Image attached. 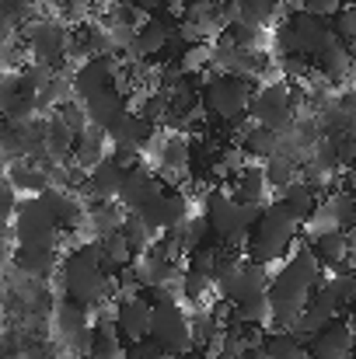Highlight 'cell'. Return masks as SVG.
Listing matches in <instances>:
<instances>
[{
  "label": "cell",
  "instance_id": "obj_22",
  "mask_svg": "<svg viewBox=\"0 0 356 359\" xmlns=\"http://www.w3.org/2000/svg\"><path fill=\"white\" fill-rule=\"evenodd\" d=\"M235 182L228 185L231 199L241 203V206H265V196H269V185H265V175H262V164H251L244 161L231 175Z\"/></svg>",
  "mask_w": 356,
  "mask_h": 359
},
{
  "label": "cell",
  "instance_id": "obj_46",
  "mask_svg": "<svg viewBox=\"0 0 356 359\" xmlns=\"http://www.w3.org/2000/svg\"><path fill=\"white\" fill-rule=\"evenodd\" d=\"M133 4H136L140 11H147V14H154V11H161V4H164V0H133Z\"/></svg>",
  "mask_w": 356,
  "mask_h": 359
},
{
  "label": "cell",
  "instance_id": "obj_25",
  "mask_svg": "<svg viewBox=\"0 0 356 359\" xmlns=\"http://www.w3.org/2000/svg\"><path fill=\"white\" fill-rule=\"evenodd\" d=\"M318 199H322V196H318V192H315L304 178H297V182H290V185L279 192V199H276V203H279V206H283V210H286V213H290L301 227H304V224H308V217L315 213Z\"/></svg>",
  "mask_w": 356,
  "mask_h": 359
},
{
  "label": "cell",
  "instance_id": "obj_17",
  "mask_svg": "<svg viewBox=\"0 0 356 359\" xmlns=\"http://www.w3.org/2000/svg\"><path fill=\"white\" fill-rule=\"evenodd\" d=\"M112 325H116L119 339L126 346L133 342H143L147 339V325H150V304L140 297V293H129V297H116L112 304Z\"/></svg>",
  "mask_w": 356,
  "mask_h": 359
},
{
  "label": "cell",
  "instance_id": "obj_44",
  "mask_svg": "<svg viewBox=\"0 0 356 359\" xmlns=\"http://www.w3.org/2000/svg\"><path fill=\"white\" fill-rule=\"evenodd\" d=\"M343 4H346V0H301V11H304V14H315V18H325V21H329V18H332V14H336Z\"/></svg>",
  "mask_w": 356,
  "mask_h": 359
},
{
  "label": "cell",
  "instance_id": "obj_28",
  "mask_svg": "<svg viewBox=\"0 0 356 359\" xmlns=\"http://www.w3.org/2000/svg\"><path fill=\"white\" fill-rule=\"evenodd\" d=\"M122 353H126V342L119 339L112 318H102L98 325H91V342L84 359H122Z\"/></svg>",
  "mask_w": 356,
  "mask_h": 359
},
{
  "label": "cell",
  "instance_id": "obj_11",
  "mask_svg": "<svg viewBox=\"0 0 356 359\" xmlns=\"http://www.w3.org/2000/svg\"><path fill=\"white\" fill-rule=\"evenodd\" d=\"M265 290H269V269H262L248 258H237L235 269L224 272L213 283V293H220V300L228 307H241L248 300H258V297H265Z\"/></svg>",
  "mask_w": 356,
  "mask_h": 359
},
{
  "label": "cell",
  "instance_id": "obj_24",
  "mask_svg": "<svg viewBox=\"0 0 356 359\" xmlns=\"http://www.w3.org/2000/svg\"><path fill=\"white\" fill-rule=\"evenodd\" d=\"M21 276H32V279H42V276H49L56 265H60V251H53V248H11V258H7Z\"/></svg>",
  "mask_w": 356,
  "mask_h": 359
},
{
  "label": "cell",
  "instance_id": "obj_48",
  "mask_svg": "<svg viewBox=\"0 0 356 359\" xmlns=\"http://www.w3.org/2000/svg\"><path fill=\"white\" fill-rule=\"evenodd\" d=\"M171 359H206V356H199L196 349H189V353H182V356H171Z\"/></svg>",
  "mask_w": 356,
  "mask_h": 359
},
{
  "label": "cell",
  "instance_id": "obj_43",
  "mask_svg": "<svg viewBox=\"0 0 356 359\" xmlns=\"http://www.w3.org/2000/svg\"><path fill=\"white\" fill-rule=\"evenodd\" d=\"M14 210H18V192H14V189H7V185L0 182V234L11 227Z\"/></svg>",
  "mask_w": 356,
  "mask_h": 359
},
{
  "label": "cell",
  "instance_id": "obj_9",
  "mask_svg": "<svg viewBox=\"0 0 356 359\" xmlns=\"http://www.w3.org/2000/svg\"><path fill=\"white\" fill-rule=\"evenodd\" d=\"M147 339L164 353V356H182L192 349L189 339V314L182 304H157L150 307V325H147Z\"/></svg>",
  "mask_w": 356,
  "mask_h": 359
},
{
  "label": "cell",
  "instance_id": "obj_14",
  "mask_svg": "<svg viewBox=\"0 0 356 359\" xmlns=\"http://www.w3.org/2000/svg\"><path fill=\"white\" fill-rule=\"evenodd\" d=\"M136 217L143 220V227H147L154 238H157V234H168L171 227H178V224L189 217V196H185L178 185H164V192L154 196Z\"/></svg>",
  "mask_w": 356,
  "mask_h": 359
},
{
  "label": "cell",
  "instance_id": "obj_1",
  "mask_svg": "<svg viewBox=\"0 0 356 359\" xmlns=\"http://www.w3.org/2000/svg\"><path fill=\"white\" fill-rule=\"evenodd\" d=\"M325 272L322 265L315 262L308 241L297 238V244L290 248V255L276 265V272H269V290H265V300H269V328L276 332H286L301 307L308 304V297L322 286Z\"/></svg>",
  "mask_w": 356,
  "mask_h": 359
},
{
  "label": "cell",
  "instance_id": "obj_35",
  "mask_svg": "<svg viewBox=\"0 0 356 359\" xmlns=\"http://www.w3.org/2000/svg\"><path fill=\"white\" fill-rule=\"evenodd\" d=\"M262 175H265L269 192H272V189H276V192H283L290 182H297V178H301L297 161H294V157H286V154H272V157L262 164Z\"/></svg>",
  "mask_w": 356,
  "mask_h": 359
},
{
  "label": "cell",
  "instance_id": "obj_5",
  "mask_svg": "<svg viewBox=\"0 0 356 359\" xmlns=\"http://www.w3.org/2000/svg\"><path fill=\"white\" fill-rule=\"evenodd\" d=\"M329 39H332L329 21H325V18H315V14H304L301 7L286 11L283 21L276 25V35H272L279 56H297V60H304V63H311L315 53H318Z\"/></svg>",
  "mask_w": 356,
  "mask_h": 359
},
{
  "label": "cell",
  "instance_id": "obj_8",
  "mask_svg": "<svg viewBox=\"0 0 356 359\" xmlns=\"http://www.w3.org/2000/svg\"><path fill=\"white\" fill-rule=\"evenodd\" d=\"M7 231L14 234L18 248H53V251H60V238H63L56 231V224L49 220V213L39 206L35 196L18 199V210H14Z\"/></svg>",
  "mask_w": 356,
  "mask_h": 359
},
{
  "label": "cell",
  "instance_id": "obj_20",
  "mask_svg": "<svg viewBox=\"0 0 356 359\" xmlns=\"http://www.w3.org/2000/svg\"><path fill=\"white\" fill-rule=\"evenodd\" d=\"M39 206L49 213V220L56 224V231H70L77 224H84V203L77 199V192H67V189H56V185H46L39 196Z\"/></svg>",
  "mask_w": 356,
  "mask_h": 359
},
{
  "label": "cell",
  "instance_id": "obj_13",
  "mask_svg": "<svg viewBox=\"0 0 356 359\" xmlns=\"http://www.w3.org/2000/svg\"><path fill=\"white\" fill-rule=\"evenodd\" d=\"M70 88L74 98L84 102L105 88H122V60L119 56H105V60H84L70 70Z\"/></svg>",
  "mask_w": 356,
  "mask_h": 359
},
{
  "label": "cell",
  "instance_id": "obj_29",
  "mask_svg": "<svg viewBox=\"0 0 356 359\" xmlns=\"http://www.w3.org/2000/svg\"><path fill=\"white\" fill-rule=\"evenodd\" d=\"M74 133L56 119V116H46L42 119V150L49 161H70V150H74Z\"/></svg>",
  "mask_w": 356,
  "mask_h": 359
},
{
  "label": "cell",
  "instance_id": "obj_40",
  "mask_svg": "<svg viewBox=\"0 0 356 359\" xmlns=\"http://www.w3.org/2000/svg\"><path fill=\"white\" fill-rule=\"evenodd\" d=\"M147 18H150V14L140 11L133 0H112V7H109V21H112V25H126V28H133V32H136Z\"/></svg>",
  "mask_w": 356,
  "mask_h": 359
},
{
  "label": "cell",
  "instance_id": "obj_26",
  "mask_svg": "<svg viewBox=\"0 0 356 359\" xmlns=\"http://www.w3.org/2000/svg\"><path fill=\"white\" fill-rule=\"evenodd\" d=\"M122 206L116 199H98V203H84V224L95 238H105V234H116L122 227Z\"/></svg>",
  "mask_w": 356,
  "mask_h": 359
},
{
  "label": "cell",
  "instance_id": "obj_47",
  "mask_svg": "<svg viewBox=\"0 0 356 359\" xmlns=\"http://www.w3.org/2000/svg\"><path fill=\"white\" fill-rule=\"evenodd\" d=\"M11 258V244H7V234H0V265Z\"/></svg>",
  "mask_w": 356,
  "mask_h": 359
},
{
  "label": "cell",
  "instance_id": "obj_31",
  "mask_svg": "<svg viewBox=\"0 0 356 359\" xmlns=\"http://www.w3.org/2000/svg\"><path fill=\"white\" fill-rule=\"evenodd\" d=\"M237 147H241L244 157H251V164H265V161L279 150V133L262 129V126H251V129L237 140Z\"/></svg>",
  "mask_w": 356,
  "mask_h": 359
},
{
  "label": "cell",
  "instance_id": "obj_7",
  "mask_svg": "<svg viewBox=\"0 0 356 359\" xmlns=\"http://www.w3.org/2000/svg\"><path fill=\"white\" fill-rule=\"evenodd\" d=\"M258 88V81L251 77H231V74H213L203 88H199V105L206 112V119L228 122L235 116L248 112V98Z\"/></svg>",
  "mask_w": 356,
  "mask_h": 359
},
{
  "label": "cell",
  "instance_id": "obj_45",
  "mask_svg": "<svg viewBox=\"0 0 356 359\" xmlns=\"http://www.w3.org/2000/svg\"><path fill=\"white\" fill-rule=\"evenodd\" d=\"M185 7H189V0H164V4H161V11H164V14H171L175 21L185 14Z\"/></svg>",
  "mask_w": 356,
  "mask_h": 359
},
{
  "label": "cell",
  "instance_id": "obj_6",
  "mask_svg": "<svg viewBox=\"0 0 356 359\" xmlns=\"http://www.w3.org/2000/svg\"><path fill=\"white\" fill-rule=\"evenodd\" d=\"M297 116V95H294V84L286 81H262L251 98H248V119L251 126H262V129H272V133H286L294 126Z\"/></svg>",
  "mask_w": 356,
  "mask_h": 359
},
{
  "label": "cell",
  "instance_id": "obj_10",
  "mask_svg": "<svg viewBox=\"0 0 356 359\" xmlns=\"http://www.w3.org/2000/svg\"><path fill=\"white\" fill-rule=\"evenodd\" d=\"M67 42H70V28L56 18H39L25 28V46H28L32 63H46L53 70H63Z\"/></svg>",
  "mask_w": 356,
  "mask_h": 359
},
{
  "label": "cell",
  "instance_id": "obj_33",
  "mask_svg": "<svg viewBox=\"0 0 356 359\" xmlns=\"http://www.w3.org/2000/svg\"><path fill=\"white\" fill-rule=\"evenodd\" d=\"M262 356H265V359H308V353H304V342H301V339H294L290 332L265 328V339H262Z\"/></svg>",
  "mask_w": 356,
  "mask_h": 359
},
{
  "label": "cell",
  "instance_id": "obj_39",
  "mask_svg": "<svg viewBox=\"0 0 356 359\" xmlns=\"http://www.w3.org/2000/svg\"><path fill=\"white\" fill-rule=\"evenodd\" d=\"M91 4L95 0H53V7H56V21H63L67 28L70 25H84L88 18H91Z\"/></svg>",
  "mask_w": 356,
  "mask_h": 359
},
{
  "label": "cell",
  "instance_id": "obj_21",
  "mask_svg": "<svg viewBox=\"0 0 356 359\" xmlns=\"http://www.w3.org/2000/svg\"><path fill=\"white\" fill-rule=\"evenodd\" d=\"M4 185L14 189L18 199H25V196H39V192L49 185V178H46V168H39L35 161H28V157H11V161L4 164Z\"/></svg>",
  "mask_w": 356,
  "mask_h": 359
},
{
  "label": "cell",
  "instance_id": "obj_19",
  "mask_svg": "<svg viewBox=\"0 0 356 359\" xmlns=\"http://www.w3.org/2000/svg\"><path fill=\"white\" fill-rule=\"evenodd\" d=\"M304 241H308V248H311V255H315V262L322 265L325 276L350 272V251H353V244H350L346 231H325V234H315V238H304Z\"/></svg>",
  "mask_w": 356,
  "mask_h": 359
},
{
  "label": "cell",
  "instance_id": "obj_34",
  "mask_svg": "<svg viewBox=\"0 0 356 359\" xmlns=\"http://www.w3.org/2000/svg\"><path fill=\"white\" fill-rule=\"evenodd\" d=\"M210 63H213V42H189L175 56V67L182 77H199L203 70H210Z\"/></svg>",
  "mask_w": 356,
  "mask_h": 359
},
{
  "label": "cell",
  "instance_id": "obj_42",
  "mask_svg": "<svg viewBox=\"0 0 356 359\" xmlns=\"http://www.w3.org/2000/svg\"><path fill=\"white\" fill-rule=\"evenodd\" d=\"M53 74H56V70H53V67H46V63H28V67L21 70V77L32 84V91H35V95H39V91H42V88L53 81Z\"/></svg>",
  "mask_w": 356,
  "mask_h": 359
},
{
  "label": "cell",
  "instance_id": "obj_23",
  "mask_svg": "<svg viewBox=\"0 0 356 359\" xmlns=\"http://www.w3.org/2000/svg\"><path fill=\"white\" fill-rule=\"evenodd\" d=\"M154 133H157V126H154V122L143 119L140 112H133V109H129V112H126V116H122V119L105 133V140H109L112 147H126V150L143 154V147L150 143V136H154Z\"/></svg>",
  "mask_w": 356,
  "mask_h": 359
},
{
  "label": "cell",
  "instance_id": "obj_37",
  "mask_svg": "<svg viewBox=\"0 0 356 359\" xmlns=\"http://www.w3.org/2000/svg\"><path fill=\"white\" fill-rule=\"evenodd\" d=\"M329 32H332L343 46H350V49H353V42H356V4L353 0H346V4L329 18Z\"/></svg>",
  "mask_w": 356,
  "mask_h": 359
},
{
  "label": "cell",
  "instance_id": "obj_36",
  "mask_svg": "<svg viewBox=\"0 0 356 359\" xmlns=\"http://www.w3.org/2000/svg\"><path fill=\"white\" fill-rule=\"evenodd\" d=\"M210 293H213V279L210 276H203V272H192V269H182V286H178V297L185 300V304H206L210 300Z\"/></svg>",
  "mask_w": 356,
  "mask_h": 359
},
{
  "label": "cell",
  "instance_id": "obj_2",
  "mask_svg": "<svg viewBox=\"0 0 356 359\" xmlns=\"http://www.w3.org/2000/svg\"><path fill=\"white\" fill-rule=\"evenodd\" d=\"M60 286H63V300L81 304V307H88V311L109 300L112 279H109V276L102 272V265H98L95 238L67 248V255L60 258Z\"/></svg>",
  "mask_w": 356,
  "mask_h": 359
},
{
  "label": "cell",
  "instance_id": "obj_41",
  "mask_svg": "<svg viewBox=\"0 0 356 359\" xmlns=\"http://www.w3.org/2000/svg\"><path fill=\"white\" fill-rule=\"evenodd\" d=\"M53 116L63 122L74 136H81V133L88 129V122H84V109H81V102H77V98H74V102H63L60 109H53Z\"/></svg>",
  "mask_w": 356,
  "mask_h": 359
},
{
  "label": "cell",
  "instance_id": "obj_12",
  "mask_svg": "<svg viewBox=\"0 0 356 359\" xmlns=\"http://www.w3.org/2000/svg\"><path fill=\"white\" fill-rule=\"evenodd\" d=\"M356 224V210H353V192H350V185H339V189H332L329 196H322L318 199V206H315V213L308 217V238H315V234H325V231H353Z\"/></svg>",
  "mask_w": 356,
  "mask_h": 359
},
{
  "label": "cell",
  "instance_id": "obj_4",
  "mask_svg": "<svg viewBox=\"0 0 356 359\" xmlns=\"http://www.w3.org/2000/svg\"><path fill=\"white\" fill-rule=\"evenodd\" d=\"M258 210H262V206H241V203L231 199L228 189L213 185V189L203 192V213H199V217L206 220V231H210V238L217 241V244L241 251V244L248 238V231H251Z\"/></svg>",
  "mask_w": 356,
  "mask_h": 359
},
{
  "label": "cell",
  "instance_id": "obj_27",
  "mask_svg": "<svg viewBox=\"0 0 356 359\" xmlns=\"http://www.w3.org/2000/svg\"><path fill=\"white\" fill-rule=\"evenodd\" d=\"M164 238L175 244V251H178L182 258H185L189 251H196V248H203V244H210V241H213L210 238V231H206V220H203L199 213H189V217H185L178 227H171Z\"/></svg>",
  "mask_w": 356,
  "mask_h": 359
},
{
  "label": "cell",
  "instance_id": "obj_18",
  "mask_svg": "<svg viewBox=\"0 0 356 359\" xmlns=\"http://www.w3.org/2000/svg\"><path fill=\"white\" fill-rule=\"evenodd\" d=\"M308 359H353V328L350 318H336L308 342Z\"/></svg>",
  "mask_w": 356,
  "mask_h": 359
},
{
  "label": "cell",
  "instance_id": "obj_30",
  "mask_svg": "<svg viewBox=\"0 0 356 359\" xmlns=\"http://www.w3.org/2000/svg\"><path fill=\"white\" fill-rule=\"evenodd\" d=\"M95 248H98V265H102V272L112 279L119 269H126V265H133V251L126 248V241L122 234H105V238H95Z\"/></svg>",
  "mask_w": 356,
  "mask_h": 359
},
{
  "label": "cell",
  "instance_id": "obj_16",
  "mask_svg": "<svg viewBox=\"0 0 356 359\" xmlns=\"http://www.w3.org/2000/svg\"><path fill=\"white\" fill-rule=\"evenodd\" d=\"M81 109H84V122H88V129H95V133H109L112 126H116L133 105H129V98H126V91L122 88H105V91H98V95H91V98H84L81 102Z\"/></svg>",
  "mask_w": 356,
  "mask_h": 359
},
{
  "label": "cell",
  "instance_id": "obj_32",
  "mask_svg": "<svg viewBox=\"0 0 356 359\" xmlns=\"http://www.w3.org/2000/svg\"><path fill=\"white\" fill-rule=\"evenodd\" d=\"M98 161H105V136L95 133V129H84L77 140H74V150H70V164L88 171L95 168Z\"/></svg>",
  "mask_w": 356,
  "mask_h": 359
},
{
  "label": "cell",
  "instance_id": "obj_38",
  "mask_svg": "<svg viewBox=\"0 0 356 359\" xmlns=\"http://www.w3.org/2000/svg\"><path fill=\"white\" fill-rule=\"evenodd\" d=\"M119 234H122V241H126V248L133 251V258H136V255H140V251H143L150 241H154V234L143 227V220H140L136 213H126V217H122V227H119Z\"/></svg>",
  "mask_w": 356,
  "mask_h": 359
},
{
  "label": "cell",
  "instance_id": "obj_15",
  "mask_svg": "<svg viewBox=\"0 0 356 359\" xmlns=\"http://www.w3.org/2000/svg\"><path fill=\"white\" fill-rule=\"evenodd\" d=\"M164 192V182L150 171V164H136L129 171H122V182H119L116 203L122 206V213H140L154 196Z\"/></svg>",
  "mask_w": 356,
  "mask_h": 359
},
{
  "label": "cell",
  "instance_id": "obj_3",
  "mask_svg": "<svg viewBox=\"0 0 356 359\" xmlns=\"http://www.w3.org/2000/svg\"><path fill=\"white\" fill-rule=\"evenodd\" d=\"M297 238H301V224L279 203H265L258 210L244 244H241V258H248V262H255L262 269H272V265H279L290 255Z\"/></svg>",
  "mask_w": 356,
  "mask_h": 359
}]
</instances>
